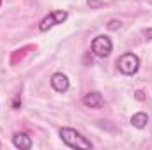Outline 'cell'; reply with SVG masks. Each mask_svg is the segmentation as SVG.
<instances>
[{"label":"cell","mask_w":152,"mask_h":150,"mask_svg":"<svg viewBox=\"0 0 152 150\" xmlns=\"http://www.w3.org/2000/svg\"><path fill=\"white\" fill-rule=\"evenodd\" d=\"M12 145L20 150L32 149V138L27 133H14L12 134Z\"/></svg>","instance_id":"7"},{"label":"cell","mask_w":152,"mask_h":150,"mask_svg":"<svg viewBox=\"0 0 152 150\" xmlns=\"http://www.w3.org/2000/svg\"><path fill=\"white\" fill-rule=\"evenodd\" d=\"M117 67H118V71H120L122 74L133 76V74H136L138 69H140V58H138L134 53H124V55L118 57Z\"/></svg>","instance_id":"2"},{"label":"cell","mask_w":152,"mask_h":150,"mask_svg":"<svg viewBox=\"0 0 152 150\" xmlns=\"http://www.w3.org/2000/svg\"><path fill=\"white\" fill-rule=\"evenodd\" d=\"M50 83H51V87H53V90H55V92L64 94V92H67V90H69V78L64 74V73H55V74L51 76Z\"/></svg>","instance_id":"5"},{"label":"cell","mask_w":152,"mask_h":150,"mask_svg":"<svg viewBox=\"0 0 152 150\" xmlns=\"http://www.w3.org/2000/svg\"><path fill=\"white\" fill-rule=\"evenodd\" d=\"M88 5L90 7H99V5H103V2H99V0H88Z\"/></svg>","instance_id":"10"},{"label":"cell","mask_w":152,"mask_h":150,"mask_svg":"<svg viewBox=\"0 0 152 150\" xmlns=\"http://www.w3.org/2000/svg\"><path fill=\"white\" fill-rule=\"evenodd\" d=\"M0 147H2V145H0Z\"/></svg>","instance_id":"11"},{"label":"cell","mask_w":152,"mask_h":150,"mask_svg":"<svg viewBox=\"0 0 152 150\" xmlns=\"http://www.w3.org/2000/svg\"><path fill=\"white\" fill-rule=\"evenodd\" d=\"M60 140L69 147V149H81V150H90L94 145L90 140H87L80 131H76L73 127H62L58 131Z\"/></svg>","instance_id":"1"},{"label":"cell","mask_w":152,"mask_h":150,"mask_svg":"<svg viewBox=\"0 0 152 150\" xmlns=\"http://www.w3.org/2000/svg\"><path fill=\"white\" fill-rule=\"evenodd\" d=\"M131 124H133V127H136V129H143V127H147V124H149V115L145 111L134 113V115L131 117Z\"/></svg>","instance_id":"8"},{"label":"cell","mask_w":152,"mask_h":150,"mask_svg":"<svg viewBox=\"0 0 152 150\" xmlns=\"http://www.w3.org/2000/svg\"><path fill=\"white\" fill-rule=\"evenodd\" d=\"M90 50H92V53L96 57L106 58L112 53V50H113V42H112V39L108 37V36H97V37H94V41H92Z\"/></svg>","instance_id":"3"},{"label":"cell","mask_w":152,"mask_h":150,"mask_svg":"<svg viewBox=\"0 0 152 150\" xmlns=\"http://www.w3.org/2000/svg\"><path fill=\"white\" fill-rule=\"evenodd\" d=\"M81 103H83L87 108H94V110H97V108H101V106L104 104V99H103V95H101L99 92H88V94L83 95Z\"/></svg>","instance_id":"6"},{"label":"cell","mask_w":152,"mask_h":150,"mask_svg":"<svg viewBox=\"0 0 152 150\" xmlns=\"http://www.w3.org/2000/svg\"><path fill=\"white\" fill-rule=\"evenodd\" d=\"M120 25H122V21H118V20H112V21L108 23V28H110V30H115V28H120Z\"/></svg>","instance_id":"9"},{"label":"cell","mask_w":152,"mask_h":150,"mask_svg":"<svg viewBox=\"0 0 152 150\" xmlns=\"http://www.w3.org/2000/svg\"><path fill=\"white\" fill-rule=\"evenodd\" d=\"M67 18H69V14H67L66 11H51L48 16H44V18L41 20V23H39V30H41V32H48L50 28H53V27L64 23Z\"/></svg>","instance_id":"4"}]
</instances>
